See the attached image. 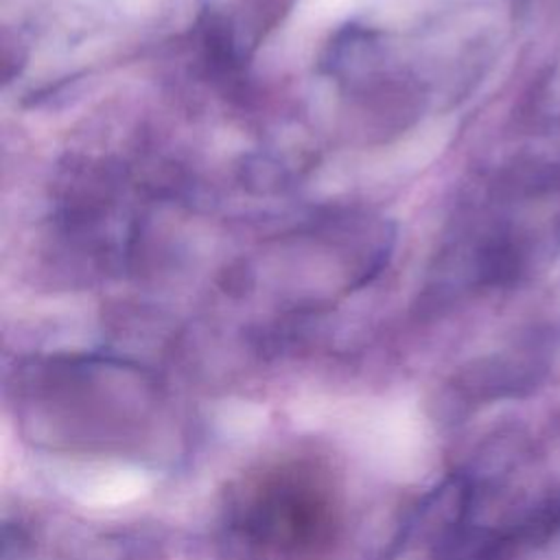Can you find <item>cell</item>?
I'll return each mask as SVG.
<instances>
[{
  "mask_svg": "<svg viewBox=\"0 0 560 560\" xmlns=\"http://www.w3.org/2000/svg\"><path fill=\"white\" fill-rule=\"evenodd\" d=\"M241 525L260 542L306 549L332 532L335 501L328 481L306 466H280L245 488Z\"/></svg>",
  "mask_w": 560,
  "mask_h": 560,
  "instance_id": "6da1fadb",
  "label": "cell"
}]
</instances>
